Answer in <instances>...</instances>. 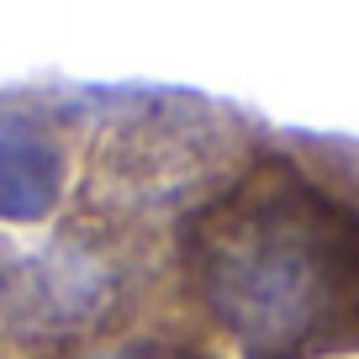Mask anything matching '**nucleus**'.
<instances>
[{
	"mask_svg": "<svg viewBox=\"0 0 359 359\" xmlns=\"http://www.w3.org/2000/svg\"><path fill=\"white\" fill-rule=\"evenodd\" d=\"M175 306L227 359H354L359 206L264 143L175 233Z\"/></svg>",
	"mask_w": 359,
	"mask_h": 359,
	"instance_id": "1",
	"label": "nucleus"
},
{
	"mask_svg": "<svg viewBox=\"0 0 359 359\" xmlns=\"http://www.w3.org/2000/svg\"><path fill=\"white\" fill-rule=\"evenodd\" d=\"M175 306V238L64 206L0 233V359H53Z\"/></svg>",
	"mask_w": 359,
	"mask_h": 359,
	"instance_id": "2",
	"label": "nucleus"
},
{
	"mask_svg": "<svg viewBox=\"0 0 359 359\" xmlns=\"http://www.w3.org/2000/svg\"><path fill=\"white\" fill-rule=\"evenodd\" d=\"M259 154L264 133L243 111L206 95L148 90L95 116L69 206L175 238L233 191Z\"/></svg>",
	"mask_w": 359,
	"mask_h": 359,
	"instance_id": "3",
	"label": "nucleus"
},
{
	"mask_svg": "<svg viewBox=\"0 0 359 359\" xmlns=\"http://www.w3.org/2000/svg\"><path fill=\"white\" fill-rule=\"evenodd\" d=\"M74 111L11 101L0 111V227H43L74 196L79 175Z\"/></svg>",
	"mask_w": 359,
	"mask_h": 359,
	"instance_id": "4",
	"label": "nucleus"
},
{
	"mask_svg": "<svg viewBox=\"0 0 359 359\" xmlns=\"http://www.w3.org/2000/svg\"><path fill=\"white\" fill-rule=\"evenodd\" d=\"M285 148H291V158H296L312 180H323L333 196H344V201L359 206V143L291 133V137H285Z\"/></svg>",
	"mask_w": 359,
	"mask_h": 359,
	"instance_id": "6",
	"label": "nucleus"
},
{
	"mask_svg": "<svg viewBox=\"0 0 359 359\" xmlns=\"http://www.w3.org/2000/svg\"><path fill=\"white\" fill-rule=\"evenodd\" d=\"M53 359H227V354L180 306H169V312H154L143 323L122 327V333H106V338H90L79 348H64Z\"/></svg>",
	"mask_w": 359,
	"mask_h": 359,
	"instance_id": "5",
	"label": "nucleus"
}]
</instances>
